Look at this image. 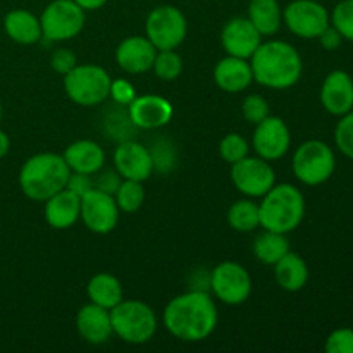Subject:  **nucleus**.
<instances>
[{
    "mask_svg": "<svg viewBox=\"0 0 353 353\" xmlns=\"http://www.w3.org/2000/svg\"><path fill=\"white\" fill-rule=\"evenodd\" d=\"M128 116L134 128L140 130H159L171 123L172 103L161 95H140L134 97L133 102L126 107Z\"/></svg>",
    "mask_w": 353,
    "mask_h": 353,
    "instance_id": "17",
    "label": "nucleus"
},
{
    "mask_svg": "<svg viewBox=\"0 0 353 353\" xmlns=\"http://www.w3.org/2000/svg\"><path fill=\"white\" fill-rule=\"evenodd\" d=\"M188 34V21L176 6H157L145 21V37L157 50H176Z\"/></svg>",
    "mask_w": 353,
    "mask_h": 353,
    "instance_id": "8",
    "label": "nucleus"
},
{
    "mask_svg": "<svg viewBox=\"0 0 353 353\" xmlns=\"http://www.w3.org/2000/svg\"><path fill=\"white\" fill-rule=\"evenodd\" d=\"M157 48L147 37H128L117 45L116 62L128 74H143L154 65Z\"/></svg>",
    "mask_w": 353,
    "mask_h": 353,
    "instance_id": "19",
    "label": "nucleus"
},
{
    "mask_svg": "<svg viewBox=\"0 0 353 353\" xmlns=\"http://www.w3.org/2000/svg\"><path fill=\"white\" fill-rule=\"evenodd\" d=\"M3 30L10 40L19 45H33L43 38L40 17L26 9L9 10L3 17Z\"/></svg>",
    "mask_w": 353,
    "mask_h": 353,
    "instance_id": "24",
    "label": "nucleus"
},
{
    "mask_svg": "<svg viewBox=\"0 0 353 353\" xmlns=\"http://www.w3.org/2000/svg\"><path fill=\"white\" fill-rule=\"evenodd\" d=\"M317 40H319L321 47L327 52L338 50V48H340V45L343 43V37H341V34L338 33V31L334 30L331 24L323 31V33L319 34V38H317Z\"/></svg>",
    "mask_w": 353,
    "mask_h": 353,
    "instance_id": "41",
    "label": "nucleus"
},
{
    "mask_svg": "<svg viewBox=\"0 0 353 353\" xmlns=\"http://www.w3.org/2000/svg\"><path fill=\"white\" fill-rule=\"evenodd\" d=\"M324 350L327 353H353V330L352 327H338L331 331L326 338Z\"/></svg>",
    "mask_w": 353,
    "mask_h": 353,
    "instance_id": "36",
    "label": "nucleus"
},
{
    "mask_svg": "<svg viewBox=\"0 0 353 353\" xmlns=\"http://www.w3.org/2000/svg\"><path fill=\"white\" fill-rule=\"evenodd\" d=\"M283 23L295 37L316 40L331 24L330 10L317 0H292L283 9Z\"/></svg>",
    "mask_w": 353,
    "mask_h": 353,
    "instance_id": "11",
    "label": "nucleus"
},
{
    "mask_svg": "<svg viewBox=\"0 0 353 353\" xmlns=\"http://www.w3.org/2000/svg\"><path fill=\"white\" fill-rule=\"evenodd\" d=\"M292 145V133L290 128L281 117L269 116L262 123L255 124L252 147L255 154L264 161L276 162L285 157Z\"/></svg>",
    "mask_w": 353,
    "mask_h": 353,
    "instance_id": "14",
    "label": "nucleus"
},
{
    "mask_svg": "<svg viewBox=\"0 0 353 353\" xmlns=\"http://www.w3.org/2000/svg\"><path fill=\"white\" fill-rule=\"evenodd\" d=\"M137 97V88L128 79H112L110 81L109 99H112L117 105L128 107Z\"/></svg>",
    "mask_w": 353,
    "mask_h": 353,
    "instance_id": "37",
    "label": "nucleus"
},
{
    "mask_svg": "<svg viewBox=\"0 0 353 353\" xmlns=\"http://www.w3.org/2000/svg\"><path fill=\"white\" fill-rule=\"evenodd\" d=\"M97 174L99 176L93 179L95 188L102 190V192L109 193V195H114V193L117 192V188H119L121 181H123V178H121V174L116 171V169H107V171L100 169Z\"/></svg>",
    "mask_w": 353,
    "mask_h": 353,
    "instance_id": "39",
    "label": "nucleus"
},
{
    "mask_svg": "<svg viewBox=\"0 0 353 353\" xmlns=\"http://www.w3.org/2000/svg\"><path fill=\"white\" fill-rule=\"evenodd\" d=\"M71 169L64 157L43 152L28 159L19 171L21 192L33 202H45L65 188Z\"/></svg>",
    "mask_w": 353,
    "mask_h": 353,
    "instance_id": "3",
    "label": "nucleus"
},
{
    "mask_svg": "<svg viewBox=\"0 0 353 353\" xmlns=\"http://www.w3.org/2000/svg\"><path fill=\"white\" fill-rule=\"evenodd\" d=\"M112 333L130 345H143L157 331V314L141 300H121L110 309Z\"/></svg>",
    "mask_w": 353,
    "mask_h": 353,
    "instance_id": "5",
    "label": "nucleus"
},
{
    "mask_svg": "<svg viewBox=\"0 0 353 353\" xmlns=\"http://www.w3.org/2000/svg\"><path fill=\"white\" fill-rule=\"evenodd\" d=\"M259 216L262 230L292 233L305 217V196L295 185H274L259 202Z\"/></svg>",
    "mask_w": 353,
    "mask_h": 353,
    "instance_id": "4",
    "label": "nucleus"
},
{
    "mask_svg": "<svg viewBox=\"0 0 353 353\" xmlns=\"http://www.w3.org/2000/svg\"><path fill=\"white\" fill-rule=\"evenodd\" d=\"M228 224L238 233H252L261 226L259 203L252 199L236 200L228 210Z\"/></svg>",
    "mask_w": 353,
    "mask_h": 353,
    "instance_id": "29",
    "label": "nucleus"
},
{
    "mask_svg": "<svg viewBox=\"0 0 353 353\" xmlns=\"http://www.w3.org/2000/svg\"><path fill=\"white\" fill-rule=\"evenodd\" d=\"M209 290L221 303L241 305L252 293V276L238 262H221L210 271Z\"/></svg>",
    "mask_w": 353,
    "mask_h": 353,
    "instance_id": "10",
    "label": "nucleus"
},
{
    "mask_svg": "<svg viewBox=\"0 0 353 353\" xmlns=\"http://www.w3.org/2000/svg\"><path fill=\"white\" fill-rule=\"evenodd\" d=\"M76 330L90 345H103L112 336L110 310L95 303H86L76 314Z\"/></svg>",
    "mask_w": 353,
    "mask_h": 353,
    "instance_id": "20",
    "label": "nucleus"
},
{
    "mask_svg": "<svg viewBox=\"0 0 353 353\" xmlns=\"http://www.w3.org/2000/svg\"><path fill=\"white\" fill-rule=\"evenodd\" d=\"M78 65V59H76V54L71 50V48H57L54 50L50 57V68L54 69L57 74L65 76L69 71Z\"/></svg>",
    "mask_w": 353,
    "mask_h": 353,
    "instance_id": "38",
    "label": "nucleus"
},
{
    "mask_svg": "<svg viewBox=\"0 0 353 353\" xmlns=\"http://www.w3.org/2000/svg\"><path fill=\"white\" fill-rule=\"evenodd\" d=\"M10 150V138L6 131L0 130V159L6 157Z\"/></svg>",
    "mask_w": 353,
    "mask_h": 353,
    "instance_id": "43",
    "label": "nucleus"
},
{
    "mask_svg": "<svg viewBox=\"0 0 353 353\" xmlns=\"http://www.w3.org/2000/svg\"><path fill=\"white\" fill-rule=\"evenodd\" d=\"M248 152H250V145H248L247 138L241 137L240 133H228L219 143V154L228 164L241 161L247 157Z\"/></svg>",
    "mask_w": 353,
    "mask_h": 353,
    "instance_id": "33",
    "label": "nucleus"
},
{
    "mask_svg": "<svg viewBox=\"0 0 353 353\" xmlns=\"http://www.w3.org/2000/svg\"><path fill=\"white\" fill-rule=\"evenodd\" d=\"M214 81L223 92L240 93L254 81V72L248 59L226 55L214 68Z\"/></svg>",
    "mask_w": 353,
    "mask_h": 353,
    "instance_id": "22",
    "label": "nucleus"
},
{
    "mask_svg": "<svg viewBox=\"0 0 353 353\" xmlns=\"http://www.w3.org/2000/svg\"><path fill=\"white\" fill-rule=\"evenodd\" d=\"M231 181L241 195L262 199L276 185V172L271 162L262 157H245L231 164Z\"/></svg>",
    "mask_w": 353,
    "mask_h": 353,
    "instance_id": "12",
    "label": "nucleus"
},
{
    "mask_svg": "<svg viewBox=\"0 0 353 353\" xmlns=\"http://www.w3.org/2000/svg\"><path fill=\"white\" fill-rule=\"evenodd\" d=\"M309 265L296 252L290 250L274 264V279L285 292L295 293L303 290L309 283Z\"/></svg>",
    "mask_w": 353,
    "mask_h": 353,
    "instance_id": "25",
    "label": "nucleus"
},
{
    "mask_svg": "<svg viewBox=\"0 0 353 353\" xmlns=\"http://www.w3.org/2000/svg\"><path fill=\"white\" fill-rule=\"evenodd\" d=\"M86 295L92 303L110 310L123 300V285L116 276L99 272L90 278L86 285Z\"/></svg>",
    "mask_w": 353,
    "mask_h": 353,
    "instance_id": "27",
    "label": "nucleus"
},
{
    "mask_svg": "<svg viewBox=\"0 0 353 353\" xmlns=\"http://www.w3.org/2000/svg\"><path fill=\"white\" fill-rule=\"evenodd\" d=\"M290 252V243L286 234L265 231L259 234L254 241V255L259 262L265 265H274L281 257Z\"/></svg>",
    "mask_w": 353,
    "mask_h": 353,
    "instance_id": "28",
    "label": "nucleus"
},
{
    "mask_svg": "<svg viewBox=\"0 0 353 353\" xmlns=\"http://www.w3.org/2000/svg\"><path fill=\"white\" fill-rule=\"evenodd\" d=\"M119 217L121 210L114 195L93 188L81 196L79 219L92 233L109 234L110 231L116 230Z\"/></svg>",
    "mask_w": 353,
    "mask_h": 353,
    "instance_id": "13",
    "label": "nucleus"
},
{
    "mask_svg": "<svg viewBox=\"0 0 353 353\" xmlns=\"http://www.w3.org/2000/svg\"><path fill=\"white\" fill-rule=\"evenodd\" d=\"M83 10H99L107 3V0H74Z\"/></svg>",
    "mask_w": 353,
    "mask_h": 353,
    "instance_id": "42",
    "label": "nucleus"
},
{
    "mask_svg": "<svg viewBox=\"0 0 353 353\" xmlns=\"http://www.w3.org/2000/svg\"><path fill=\"white\" fill-rule=\"evenodd\" d=\"M334 143L338 150L353 161V110L340 117L334 128Z\"/></svg>",
    "mask_w": 353,
    "mask_h": 353,
    "instance_id": "34",
    "label": "nucleus"
},
{
    "mask_svg": "<svg viewBox=\"0 0 353 353\" xmlns=\"http://www.w3.org/2000/svg\"><path fill=\"white\" fill-rule=\"evenodd\" d=\"M65 188L71 190L72 193H76L78 196H83L85 193H88L90 190L95 188V183H93L92 174H83V172H71L68 179V185Z\"/></svg>",
    "mask_w": 353,
    "mask_h": 353,
    "instance_id": "40",
    "label": "nucleus"
},
{
    "mask_svg": "<svg viewBox=\"0 0 353 353\" xmlns=\"http://www.w3.org/2000/svg\"><path fill=\"white\" fill-rule=\"evenodd\" d=\"M331 26L353 43V0H341L334 6L333 12H330Z\"/></svg>",
    "mask_w": 353,
    "mask_h": 353,
    "instance_id": "32",
    "label": "nucleus"
},
{
    "mask_svg": "<svg viewBox=\"0 0 353 353\" xmlns=\"http://www.w3.org/2000/svg\"><path fill=\"white\" fill-rule=\"evenodd\" d=\"M247 17L262 37H272L283 26V7L278 0H250Z\"/></svg>",
    "mask_w": 353,
    "mask_h": 353,
    "instance_id": "26",
    "label": "nucleus"
},
{
    "mask_svg": "<svg viewBox=\"0 0 353 353\" xmlns=\"http://www.w3.org/2000/svg\"><path fill=\"white\" fill-rule=\"evenodd\" d=\"M71 172L97 174L105 165V152L97 141L78 140L72 141L62 154Z\"/></svg>",
    "mask_w": 353,
    "mask_h": 353,
    "instance_id": "23",
    "label": "nucleus"
},
{
    "mask_svg": "<svg viewBox=\"0 0 353 353\" xmlns=\"http://www.w3.org/2000/svg\"><path fill=\"white\" fill-rule=\"evenodd\" d=\"M262 43V34L255 30L248 17H231L221 31V45L226 55L248 59Z\"/></svg>",
    "mask_w": 353,
    "mask_h": 353,
    "instance_id": "16",
    "label": "nucleus"
},
{
    "mask_svg": "<svg viewBox=\"0 0 353 353\" xmlns=\"http://www.w3.org/2000/svg\"><path fill=\"white\" fill-rule=\"evenodd\" d=\"M162 321L176 340L199 343L216 331L219 314L212 295L203 290H192L169 300Z\"/></svg>",
    "mask_w": 353,
    "mask_h": 353,
    "instance_id": "1",
    "label": "nucleus"
},
{
    "mask_svg": "<svg viewBox=\"0 0 353 353\" xmlns=\"http://www.w3.org/2000/svg\"><path fill=\"white\" fill-rule=\"evenodd\" d=\"M145 186L141 181H133V179H123L117 188V192L114 193V199H116L117 207H119L121 212L133 214L143 205L145 202Z\"/></svg>",
    "mask_w": 353,
    "mask_h": 353,
    "instance_id": "30",
    "label": "nucleus"
},
{
    "mask_svg": "<svg viewBox=\"0 0 353 353\" xmlns=\"http://www.w3.org/2000/svg\"><path fill=\"white\" fill-rule=\"evenodd\" d=\"M85 10L74 0H52L40 16L41 34L48 41H68L85 28Z\"/></svg>",
    "mask_w": 353,
    "mask_h": 353,
    "instance_id": "9",
    "label": "nucleus"
},
{
    "mask_svg": "<svg viewBox=\"0 0 353 353\" xmlns=\"http://www.w3.org/2000/svg\"><path fill=\"white\" fill-rule=\"evenodd\" d=\"M152 69L162 81H174L183 72V59L176 50H157Z\"/></svg>",
    "mask_w": 353,
    "mask_h": 353,
    "instance_id": "31",
    "label": "nucleus"
},
{
    "mask_svg": "<svg viewBox=\"0 0 353 353\" xmlns=\"http://www.w3.org/2000/svg\"><path fill=\"white\" fill-rule=\"evenodd\" d=\"M114 169L123 179L147 181L154 172V159L145 145L134 140L119 141L112 155Z\"/></svg>",
    "mask_w": 353,
    "mask_h": 353,
    "instance_id": "15",
    "label": "nucleus"
},
{
    "mask_svg": "<svg viewBox=\"0 0 353 353\" xmlns=\"http://www.w3.org/2000/svg\"><path fill=\"white\" fill-rule=\"evenodd\" d=\"M241 112L243 117L252 124H259L271 116V109H269V102L262 95L252 93V95L245 97L243 103H241Z\"/></svg>",
    "mask_w": 353,
    "mask_h": 353,
    "instance_id": "35",
    "label": "nucleus"
},
{
    "mask_svg": "<svg viewBox=\"0 0 353 353\" xmlns=\"http://www.w3.org/2000/svg\"><path fill=\"white\" fill-rule=\"evenodd\" d=\"M81 196L64 188L45 200V221L54 230H69L79 221Z\"/></svg>",
    "mask_w": 353,
    "mask_h": 353,
    "instance_id": "21",
    "label": "nucleus"
},
{
    "mask_svg": "<svg viewBox=\"0 0 353 353\" xmlns=\"http://www.w3.org/2000/svg\"><path fill=\"white\" fill-rule=\"evenodd\" d=\"M321 105L331 116L341 117L353 110V78L343 69H334L324 78L319 92Z\"/></svg>",
    "mask_w": 353,
    "mask_h": 353,
    "instance_id": "18",
    "label": "nucleus"
},
{
    "mask_svg": "<svg viewBox=\"0 0 353 353\" xmlns=\"http://www.w3.org/2000/svg\"><path fill=\"white\" fill-rule=\"evenodd\" d=\"M250 65L254 81L272 90L292 88L303 72L300 52L285 40L262 41L250 57Z\"/></svg>",
    "mask_w": 353,
    "mask_h": 353,
    "instance_id": "2",
    "label": "nucleus"
},
{
    "mask_svg": "<svg viewBox=\"0 0 353 353\" xmlns=\"http://www.w3.org/2000/svg\"><path fill=\"white\" fill-rule=\"evenodd\" d=\"M292 169L303 185H324L336 171V155L326 141L307 140L293 154Z\"/></svg>",
    "mask_w": 353,
    "mask_h": 353,
    "instance_id": "6",
    "label": "nucleus"
},
{
    "mask_svg": "<svg viewBox=\"0 0 353 353\" xmlns=\"http://www.w3.org/2000/svg\"><path fill=\"white\" fill-rule=\"evenodd\" d=\"M109 72L97 64H78L64 76V90L69 100L81 107L100 105L109 99Z\"/></svg>",
    "mask_w": 353,
    "mask_h": 353,
    "instance_id": "7",
    "label": "nucleus"
},
{
    "mask_svg": "<svg viewBox=\"0 0 353 353\" xmlns=\"http://www.w3.org/2000/svg\"><path fill=\"white\" fill-rule=\"evenodd\" d=\"M0 119H2V102H0Z\"/></svg>",
    "mask_w": 353,
    "mask_h": 353,
    "instance_id": "44",
    "label": "nucleus"
}]
</instances>
